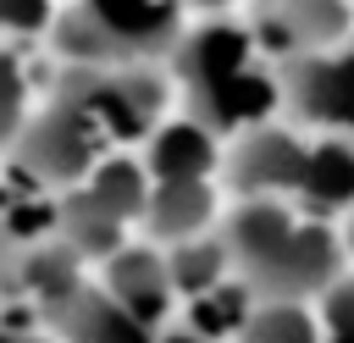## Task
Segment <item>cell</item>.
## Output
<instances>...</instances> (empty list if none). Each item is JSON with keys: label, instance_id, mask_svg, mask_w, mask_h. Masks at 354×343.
<instances>
[{"label": "cell", "instance_id": "obj_20", "mask_svg": "<svg viewBox=\"0 0 354 343\" xmlns=\"http://www.w3.org/2000/svg\"><path fill=\"white\" fill-rule=\"evenodd\" d=\"M321 321L326 332H354V277H332L321 288Z\"/></svg>", "mask_w": 354, "mask_h": 343}, {"label": "cell", "instance_id": "obj_23", "mask_svg": "<svg viewBox=\"0 0 354 343\" xmlns=\"http://www.w3.org/2000/svg\"><path fill=\"white\" fill-rule=\"evenodd\" d=\"M160 343H205V337H199V332H166Z\"/></svg>", "mask_w": 354, "mask_h": 343}, {"label": "cell", "instance_id": "obj_27", "mask_svg": "<svg viewBox=\"0 0 354 343\" xmlns=\"http://www.w3.org/2000/svg\"><path fill=\"white\" fill-rule=\"evenodd\" d=\"M205 6H221V0H205Z\"/></svg>", "mask_w": 354, "mask_h": 343}, {"label": "cell", "instance_id": "obj_5", "mask_svg": "<svg viewBox=\"0 0 354 343\" xmlns=\"http://www.w3.org/2000/svg\"><path fill=\"white\" fill-rule=\"evenodd\" d=\"M277 100H282V83H277L271 72H260L254 61H249L243 72L221 77V83L194 89V111H199V122H205L210 133H221V127H260V122L277 111Z\"/></svg>", "mask_w": 354, "mask_h": 343}, {"label": "cell", "instance_id": "obj_13", "mask_svg": "<svg viewBox=\"0 0 354 343\" xmlns=\"http://www.w3.org/2000/svg\"><path fill=\"white\" fill-rule=\"evenodd\" d=\"M260 28H266V39L277 50L304 55V50H321V44H332L343 33V6L337 0H277Z\"/></svg>", "mask_w": 354, "mask_h": 343}, {"label": "cell", "instance_id": "obj_26", "mask_svg": "<svg viewBox=\"0 0 354 343\" xmlns=\"http://www.w3.org/2000/svg\"><path fill=\"white\" fill-rule=\"evenodd\" d=\"M0 266H6V232H0Z\"/></svg>", "mask_w": 354, "mask_h": 343}, {"label": "cell", "instance_id": "obj_4", "mask_svg": "<svg viewBox=\"0 0 354 343\" xmlns=\"http://www.w3.org/2000/svg\"><path fill=\"white\" fill-rule=\"evenodd\" d=\"M299 116L326 127H354V50L343 55H293L282 77Z\"/></svg>", "mask_w": 354, "mask_h": 343}, {"label": "cell", "instance_id": "obj_14", "mask_svg": "<svg viewBox=\"0 0 354 343\" xmlns=\"http://www.w3.org/2000/svg\"><path fill=\"white\" fill-rule=\"evenodd\" d=\"M138 216L149 221L155 238L183 243V238H194V232L210 221V188H205V177H188V183H155Z\"/></svg>", "mask_w": 354, "mask_h": 343}, {"label": "cell", "instance_id": "obj_18", "mask_svg": "<svg viewBox=\"0 0 354 343\" xmlns=\"http://www.w3.org/2000/svg\"><path fill=\"white\" fill-rule=\"evenodd\" d=\"M227 243H216V238H183L177 249H171V260H166V277H171V288L177 293H205V288H216L221 277H227Z\"/></svg>", "mask_w": 354, "mask_h": 343}, {"label": "cell", "instance_id": "obj_12", "mask_svg": "<svg viewBox=\"0 0 354 343\" xmlns=\"http://www.w3.org/2000/svg\"><path fill=\"white\" fill-rule=\"evenodd\" d=\"M293 194L310 210H348L354 205V144L326 138V144L304 149V166H299Z\"/></svg>", "mask_w": 354, "mask_h": 343}, {"label": "cell", "instance_id": "obj_6", "mask_svg": "<svg viewBox=\"0 0 354 343\" xmlns=\"http://www.w3.org/2000/svg\"><path fill=\"white\" fill-rule=\"evenodd\" d=\"M293 227H299V221H293L288 205H277V199H243V205L232 210V221H227V254L249 271V288H260V277L282 260Z\"/></svg>", "mask_w": 354, "mask_h": 343}, {"label": "cell", "instance_id": "obj_2", "mask_svg": "<svg viewBox=\"0 0 354 343\" xmlns=\"http://www.w3.org/2000/svg\"><path fill=\"white\" fill-rule=\"evenodd\" d=\"M61 105L77 111L100 138H138L160 105V89L127 66H77L61 83Z\"/></svg>", "mask_w": 354, "mask_h": 343}, {"label": "cell", "instance_id": "obj_7", "mask_svg": "<svg viewBox=\"0 0 354 343\" xmlns=\"http://www.w3.org/2000/svg\"><path fill=\"white\" fill-rule=\"evenodd\" d=\"M337 277V243L326 227H293L282 260L260 277V288L271 299H299V293H321Z\"/></svg>", "mask_w": 354, "mask_h": 343}, {"label": "cell", "instance_id": "obj_16", "mask_svg": "<svg viewBox=\"0 0 354 343\" xmlns=\"http://www.w3.org/2000/svg\"><path fill=\"white\" fill-rule=\"evenodd\" d=\"M249 315H254L249 282H232V277H221L216 288L194 293V304H188V326H194L199 337H238Z\"/></svg>", "mask_w": 354, "mask_h": 343}, {"label": "cell", "instance_id": "obj_3", "mask_svg": "<svg viewBox=\"0 0 354 343\" xmlns=\"http://www.w3.org/2000/svg\"><path fill=\"white\" fill-rule=\"evenodd\" d=\"M100 144H105V138H100L77 111L55 105L50 116H39V122L22 133V160H28V172L44 177V183H77L83 172H94Z\"/></svg>", "mask_w": 354, "mask_h": 343}, {"label": "cell", "instance_id": "obj_8", "mask_svg": "<svg viewBox=\"0 0 354 343\" xmlns=\"http://www.w3.org/2000/svg\"><path fill=\"white\" fill-rule=\"evenodd\" d=\"M105 293L138 315L144 326H155L166 315V299H171V277H166V260H155V249H116L105 260Z\"/></svg>", "mask_w": 354, "mask_h": 343}, {"label": "cell", "instance_id": "obj_1", "mask_svg": "<svg viewBox=\"0 0 354 343\" xmlns=\"http://www.w3.org/2000/svg\"><path fill=\"white\" fill-rule=\"evenodd\" d=\"M177 33V6L171 0H83L61 28L55 44L77 66H111L160 50Z\"/></svg>", "mask_w": 354, "mask_h": 343}, {"label": "cell", "instance_id": "obj_25", "mask_svg": "<svg viewBox=\"0 0 354 343\" xmlns=\"http://www.w3.org/2000/svg\"><path fill=\"white\" fill-rule=\"evenodd\" d=\"M326 343H354V332H332V337H326Z\"/></svg>", "mask_w": 354, "mask_h": 343}, {"label": "cell", "instance_id": "obj_9", "mask_svg": "<svg viewBox=\"0 0 354 343\" xmlns=\"http://www.w3.org/2000/svg\"><path fill=\"white\" fill-rule=\"evenodd\" d=\"M299 166H304V149H299L288 133L260 127V133H249L243 149L232 155V183H238L243 194H254V199H266V194H293Z\"/></svg>", "mask_w": 354, "mask_h": 343}, {"label": "cell", "instance_id": "obj_10", "mask_svg": "<svg viewBox=\"0 0 354 343\" xmlns=\"http://www.w3.org/2000/svg\"><path fill=\"white\" fill-rule=\"evenodd\" d=\"M249 61H254V33H249V28H232V22H210V28H199V33L183 44V77H188L194 89L221 83V77L243 72Z\"/></svg>", "mask_w": 354, "mask_h": 343}, {"label": "cell", "instance_id": "obj_19", "mask_svg": "<svg viewBox=\"0 0 354 343\" xmlns=\"http://www.w3.org/2000/svg\"><path fill=\"white\" fill-rule=\"evenodd\" d=\"M238 343H315V326H310V315H304L299 304L271 299L266 310H254V315L243 321Z\"/></svg>", "mask_w": 354, "mask_h": 343}, {"label": "cell", "instance_id": "obj_17", "mask_svg": "<svg viewBox=\"0 0 354 343\" xmlns=\"http://www.w3.org/2000/svg\"><path fill=\"white\" fill-rule=\"evenodd\" d=\"M100 210H111L116 221H127V216H138L144 210V199H149V183H144V166H133V160H94V172H88V188H83Z\"/></svg>", "mask_w": 354, "mask_h": 343}, {"label": "cell", "instance_id": "obj_15", "mask_svg": "<svg viewBox=\"0 0 354 343\" xmlns=\"http://www.w3.org/2000/svg\"><path fill=\"white\" fill-rule=\"evenodd\" d=\"M61 326H66V343H155L149 326L127 315L111 293H77L61 310Z\"/></svg>", "mask_w": 354, "mask_h": 343}, {"label": "cell", "instance_id": "obj_21", "mask_svg": "<svg viewBox=\"0 0 354 343\" xmlns=\"http://www.w3.org/2000/svg\"><path fill=\"white\" fill-rule=\"evenodd\" d=\"M22 122V72L11 55H0V138H11Z\"/></svg>", "mask_w": 354, "mask_h": 343}, {"label": "cell", "instance_id": "obj_11", "mask_svg": "<svg viewBox=\"0 0 354 343\" xmlns=\"http://www.w3.org/2000/svg\"><path fill=\"white\" fill-rule=\"evenodd\" d=\"M149 177L155 183H188V177H210L216 166V133L205 122H171L149 138Z\"/></svg>", "mask_w": 354, "mask_h": 343}, {"label": "cell", "instance_id": "obj_24", "mask_svg": "<svg viewBox=\"0 0 354 343\" xmlns=\"http://www.w3.org/2000/svg\"><path fill=\"white\" fill-rule=\"evenodd\" d=\"M0 343H33V337H22V332H0Z\"/></svg>", "mask_w": 354, "mask_h": 343}, {"label": "cell", "instance_id": "obj_22", "mask_svg": "<svg viewBox=\"0 0 354 343\" xmlns=\"http://www.w3.org/2000/svg\"><path fill=\"white\" fill-rule=\"evenodd\" d=\"M50 17V0H0V33H28Z\"/></svg>", "mask_w": 354, "mask_h": 343}]
</instances>
